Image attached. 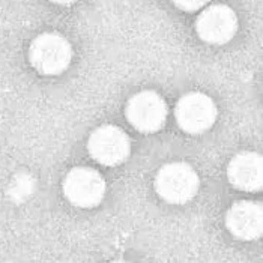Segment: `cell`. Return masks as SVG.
Returning a JSON list of instances; mask_svg holds the SVG:
<instances>
[{
    "label": "cell",
    "mask_w": 263,
    "mask_h": 263,
    "mask_svg": "<svg viewBox=\"0 0 263 263\" xmlns=\"http://www.w3.org/2000/svg\"><path fill=\"white\" fill-rule=\"evenodd\" d=\"M199 176L186 162H172L160 168L155 176V191L165 202L183 204L199 191Z\"/></svg>",
    "instance_id": "1"
},
{
    "label": "cell",
    "mask_w": 263,
    "mask_h": 263,
    "mask_svg": "<svg viewBox=\"0 0 263 263\" xmlns=\"http://www.w3.org/2000/svg\"><path fill=\"white\" fill-rule=\"evenodd\" d=\"M72 59V47L59 33H42L35 38L29 48L32 66L44 76H58L63 72Z\"/></svg>",
    "instance_id": "2"
},
{
    "label": "cell",
    "mask_w": 263,
    "mask_h": 263,
    "mask_svg": "<svg viewBox=\"0 0 263 263\" xmlns=\"http://www.w3.org/2000/svg\"><path fill=\"white\" fill-rule=\"evenodd\" d=\"M63 193L74 206L90 209L102 202L105 182L97 170L90 167H76L63 181Z\"/></svg>",
    "instance_id": "3"
},
{
    "label": "cell",
    "mask_w": 263,
    "mask_h": 263,
    "mask_svg": "<svg viewBox=\"0 0 263 263\" xmlns=\"http://www.w3.org/2000/svg\"><path fill=\"white\" fill-rule=\"evenodd\" d=\"M175 116L182 131L188 134H203L215 123L218 110L208 95L191 92L178 101Z\"/></svg>",
    "instance_id": "4"
},
{
    "label": "cell",
    "mask_w": 263,
    "mask_h": 263,
    "mask_svg": "<svg viewBox=\"0 0 263 263\" xmlns=\"http://www.w3.org/2000/svg\"><path fill=\"white\" fill-rule=\"evenodd\" d=\"M167 104L154 90H143L134 95L126 105V119L143 134L160 131L167 121Z\"/></svg>",
    "instance_id": "5"
},
{
    "label": "cell",
    "mask_w": 263,
    "mask_h": 263,
    "mask_svg": "<svg viewBox=\"0 0 263 263\" xmlns=\"http://www.w3.org/2000/svg\"><path fill=\"white\" fill-rule=\"evenodd\" d=\"M87 151L97 162L115 167L126 161L131 152V143L121 128L115 125H102L90 134Z\"/></svg>",
    "instance_id": "6"
},
{
    "label": "cell",
    "mask_w": 263,
    "mask_h": 263,
    "mask_svg": "<svg viewBox=\"0 0 263 263\" xmlns=\"http://www.w3.org/2000/svg\"><path fill=\"white\" fill-rule=\"evenodd\" d=\"M238 29L235 11L227 5H212L206 8L196 21V32L200 40L221 45L232 40Z\"/></svg>",
    "instance_id": "7"
},
{
    "label": "cell",
    "mask_w": 263,
    "mask_h": 263,
    "mask_svg": "<svg viewBox=\"0 0 263 263\" xmlns=\"http://www.w3.org/2000/svg\"><path fill=\"white\" fill-rule=\"evenodd\" d=\"M229 232L242 241H254L263 233V208L257 202L235 203L226 215Z\"/></svg>",
    "instance_id": "8"
},
{
    "label": "cell",
    "mask_w": 263,
    "mask_h": 263,
    "mask_svg": "<svg viewBox=\"0 0 263 263\" xmlns=\"http://www.w3.org/2000/svg\"><path fill=\"white\" fill-rule=\"evenodd\" d=\"M230 183L242 191H259L263 185L262 157L254 152H242L233 157L227 167Z\"/></svg>",
    "instance_id": "9"
},
{
    "label": "cell",
    "mask_w": 263,
    "mask_h": 263,
    "mask_svg": "<svg viewBox=\"0 0 263 263\" xmlns=\"http://www.w3.org/2000/svg\"><path fill=\"white\" fill-rule=\"evenodd\" d=\"M173 3L186 12H194L202 9L203 6H206L209 3V0H173Z\"/></svg>",
    "instance_id": "10"
},
{
    "label": "cell",
    "mask_w": 263,
    "mask_h": 263,
    "mask_svg": "<svg viewBox=\"0 0 263 263\" xmlns=\"http://www.w3.org/2000/svg\"><path fill=\"white\" fill-rule=\"evenodd\" d=\"M53 3H58V5H71V3H76L77 0H50Z\"/></svg>",
    "instance_id": "11"
}]
</instances>
